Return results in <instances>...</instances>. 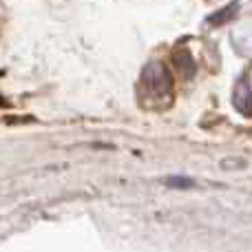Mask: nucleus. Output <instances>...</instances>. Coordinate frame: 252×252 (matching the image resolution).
I'll return each instance as SVG.
<instances>
[{
	"mask_svg": "<svg viewBox=\"0 0 252 252\" xmlns=\"http://www.w3.org/2000/svg\"><path fill=\"white\" fill-rule=\"evenodd\" d=\"M139 87L144 89V97L148 102H161V104L166 102L168 104L170 95H173V78H170V71L166 69L164 62H148L142 71Z\"/></svg>",
	"mask_w": 252,
	"mask_h": 252,
	"instance_id": "f257e3e1",
	"label": "nucleus"
},
{
	"mask_svg": "<svg viewBox=\"0 0 252 252\" xmlns=\"http://www.w3.org/2000/svg\"><path fill=\"white\" fill-rule=\"evenodd\" d=\"M232 104L244 118L252 115V95H250V71H244L235 87V95H232Z\"/></svg>",
	"mask_w": 252,
	"mask_h": 252,
	"instance_id": "f03ea898",
	"label": "nucleus"
},
{
	"mask_svg": "<svg viewBox=\"0 0 252 252\" xmlns=\"http://www.w3.org/2000/svg\"><path fill=\"white\" fill-rule=\"evenodd\" d=\"M173 64H175V69L182 73L184 80H192V78H195L197 64H195V60H192V56H190V51H188V49H177V51L173 53Z\"/></svg>",
	"mask_w": 252,
	"mask_h": 252,
	"instance_id": "7ed1b4c3",
	"label": "nucleus"
},
{
	"mask_svg": "<svg viewBox=\"0 0 252 252\" xmlns=\"http://www.w3.org/2000/svg\"><path fill=\"white\" fill-rule=\"evenodd\" d=\"M239 13V2H230L228 7H223L221 11H217V13H213V16H208V22L210 25H226V22H230L232 18Z\"/></svg>",
	"mask_w": 252,
	"mask_h": 252,
	"instance_id": "20e7f679",
	"label": "nucleus"
},
{
	"mask_svg": "<svg viewBox=\"0 0 252 252\" xmlns=\"http://www.w3.org/2000/svg\"><path fill=\"white\" fill-rule=\"evenodd\" d=\"M168 184L170 186H177V188H190L192 186L190 179H184V177H170Z\"/></svg>",
	"mask_w": 252,
	"mask_h": 252,
	"instance_id": "39448f33",
	"label": "nucleus"
}]
</instances>
